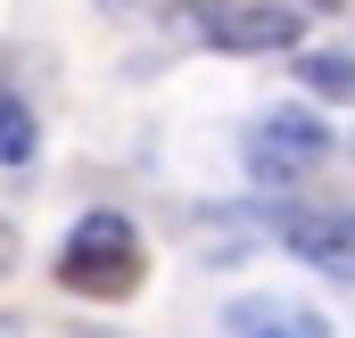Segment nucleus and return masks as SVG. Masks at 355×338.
Masks as SVG:
<instances>
[{
	"label": "nucleus",
	"mask_w": 355,
	"mask_h": 338,
	"mask_svg": "<svg viewBox=\"0 0 355 338\" xmlns=\"http://www.w3.org/2000/svg\"><path fill=\"white\" fill-rule=\"evenodd\" d=\"M33 149H42V124H33L25 91L0 83V166H33Z\"/></svg>",
	"instance_id": "obj_6"
},
{
	"label": "nucleus",
	"mask_w": 355,
	"mask_h": 338,
	"mask_svg": "<svg viewBox=\"0 0 355 338\" xmlns=\"http://www.w3.org/2000/svg\"><path fill=\"white\" fill-rule=\"evenodd\" d=\"M240 157H248L257 181H306V173L331 157V124L314 107H272V116H257V132H248Z\"/></svg>",
	"instance_id": "obj_3"
},
{
	"label": "nucleus",
	"mask_w": 355,
	"mask_h": 338,
	"mask_svg": "<svg viewBox=\"0 0 355 338\" xmlns=\"http://www.w3.org/2000/svg\"><path fill=\"white\" fill-rule=\"evenodd\" d=\"M190 17H198V42L240 50V58L306 42V8H281V0H190Z\"/></svg>",
	"instance_id": "obj_2"
},
{
	"label": "nucleus",
	"mask_w": 355,
	"mask_h": 338,
	"mask_svg": "<svg viewBox=\"0 0 355 338\" xmlns=\"http://www.w3.org/2000/svg\"><path fill=\"white\" fill-rule=\"evenodd\" d=\"M272 231H281V248L297 256L306 272L355 281V206H281Z\"/></svg>",
	"instance_id": "obj_4"
},
{
	"label": "nucleus",
	"mask_w": 355,
	"mask_h": 338,
	"mask_svg": "<svg viewBox=\"0 0 355 338\" xmlns=\"http://www.w3.org/2000/svg\"><path fill=\"white\" fill-rule=\"evenodd\" d=\"M58 289H75V297H132L141 289V231L124 223V215H83L75 231H67V248H58Z\"/></svg>",
	"instance_id": "obj_1"
},
{
	"label": "nucleus",
	"mask_w": 355,
	"mask_h": 338,
	"mask_svg": "<svg viewBox=\"0 0 355 338\" xmlns=\"http://www.w3.org/2000/svg\"><path fill=\"white\" fill-rule=\"evenodd\" d=\"M99 8H116V17H124V8H157V0H99Z\"/></svg>",
	"instance_id": "obj_8"
},
{
	"label": "nucleus",
	"mask_w": 355,
	"mask_h": 338,
	"mask_svg": "<svg viewBox=\"0 0 355 338\" xmlns=\"http://www.w3.org/2000/svg\"><path fill=\"white\" fill-rule=\"evenodd\" d=\"M297 83L314 91V99H355V58L347 50H306L297 58Z\"/></svg>",
	"instance_id": "obj_7"
},
{
	"label": "nucleus",
	"mask_w": 355,
	"mask_h": 338,
	"mask_svg": "<svg viewBox=\"0 0 355 338\" xmlns=\"http://www.w3.org/2000/svg\"><path fill=\"white\" fill-rule=\"evenodd\" d=\"M223 338H331V322L314 305H289V297H232Z\"/></svg>",
	"instance_id": "obj_5"
},
{
	"label": "nucleus",
	"mask_w": 355,
	"mask_h": 338,
	"mask_svg": "<svg viewBox=\"0 0 355 338\" xmlns=\"http://www.w3.org/2000/svg\"><path fill=\"white\" fill-rule=\"evenodd\" d=\"M0 338H25V330H17V322H0Z\"/></svg>",
	"instance_id": "obj_9"
}]
</instances>
